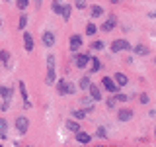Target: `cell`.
<instances>
[{
	"instance_id": "6da1fadb",
	"label": "cell",
	"mask_w": 156,
	"mask_h": 147,
	"mask_svg": "<svg viewBox=\"0 0 156 147\" xmlns=\"http://www.w3.org/2000/svg\"><path fill=\"white\" fill-rule=\"evenodd\" d=\"M129 49H131V43L127 41V39H115V41L111 43V51H113V53L129 51Z\"/></svg>"
},
{
	"instance_id": "f6af8a7d",
	"label": "cell",
	"mask_w": 156,
	"mask_h": 147,
	"mask_svg": "<svg viewBox=\"0 0 156 147\" xmlns=\"http://www.w3.org/2000/svg\"><path fill=\"white\" fill-rule=\"evenodd\" d=\"M154 63H156V59H154Z\"/></svg>"
},
{
	"instance_id": "8fae6325",
	"label": "cell",
	"mask_w": 156,
	"mask_h": 147,
	"mask_svg": "<svg viewBox=\"0 0 156 147\" xmlns=\"http://www.w3.org/2000/svg\"><path fill=\"white\" fill-rule=\"evenodd\" d=\"M23 49L26 51H33V37L29 32H23Z\"/></svg>"
},
{
	"instance_id": "9a60e30c",
	"label": "cell",
	"mask_w": 156,
	"mask_h": 147,
	"mask_svg": "<svg viewBox=\"0 0 156 147\" xmlns=\"http://www.w3.org/2000/svg\"><path fill=\"white\" fill-rule=\"evenodd\" d=\"M12 94H14L12 88H8V86H0V96H2L4 100H12Z\"/></svg>"
},
{
	"instance_id": "f35d334b",
	"label": "cell",
	"mask_w": 156,
	"mask_h": 147,
	"mask_svg": "<svg viewBox=\"0 0 156 147\" xmlns=\"http://www.w3.org/2000/svg\"><path fill=\"white\" fill-rule=\"evenodd\" d=\"M148 16H150V18H156V10H154V12H150Z\"/></svg>"
},
{
	"instance_id": "cb8c5ba5",
	"label": "cell",
	"mask_w": 156,
	"mask_h": 147,
	"mask_svg": "<svg viewBox=\"0 0 156 147\" xmlns=\"http://www.w3.org/2000/svg\"><path fill=\"white\" fill-rule=\"evenodd\" d=\"M51 10H53L55 14H58V16H61V12H62V4L58 2V0H55V2L51 4Z\"/></svg>"
},
{
	"instance_id": "3957f363",
	"label": "cell",
	"mask_w": 156,
	"mask_h": 147,
	"mask_svg": "<svg viewBox=\"0 0 156 147\" xmlns=\"http://www.w3.org/2000/svg\"><path fill=\"white\" fill-rule=\"evenodd\" d=\"M101 85H104V88H105V90H109L111 94H117V92H119V86H117L115 81H113V78H109V77L101 78Z\"/></svg>"
},
{
	"instance_id": "83f0119b",
	"label": "cell",
	"mask_w": 156,
	"mask_h": 147,
	"mask_svg": "<svg viewBox=\"0 0 156 147\" xmlns=\"http://www.w3.org/2000/svg\"><path fill=\"white\" fill-rule=\"evenodd\" d=\"M72 118H74V120H84L86 112L84 110H72Z\"/></svg>"
},
{
	"instance_id": "4316f807",
	"label": "cell",
	"mask_w": 156,
	"mask_h": 147,
	"mask_svg": "<svg viewBox=\"0 0 156 147\" xmlns=\"http://www.w3.org/2000/svg\"><path fill=\"white\" fill-rule=\"evenodd\" d=\"M0 61H2V65L10 67V55H8V51H0Z\"/></svg>"
},
{
	"instance_id": "74e56055",
	"label": "cell",
	"mask_w": 156,
	"mask_h": 147,
	"mask_svg": "<svg viewBox=\"0 0 156 147\" xmlns=\"http://www.w3.org/2000/svg\"><path fill=\"white\" fill-rule=\"evenodd\" d=\"M33 4H35V6L39 8V6H41V0H33Z\"/></svg>"
},
{
	"instance_id": "ab89813d",
	"label": "cell",
	"mask_w": 156,
	"mask_h": 147,
	"mask_svg": "<svg viewBox=\"0 0 156 147\" xmlns=\"http://www.w3.org/2000/svg\"><path fill=\"white\" fill-rule=\"evenodd\" d=\"M109 2H111V4H117V2H119V0H109Z\"/></svg>"
},
{
	"instance_id": "836d02e7",
	"label": "cell",
	"mask_w": 156,
	"mask_h": 147,
	"mask_svg": "<svg viewBox=\"0 0 156 147\" xmlns=\"http://www.w3.org/2000/svg\"><path fill=\"white\" fill-rule=\"evenodd\" d=\"M74 6H76L78 10H84V8H86V0H74Z\"/></svg>"
},
{
	"instance_id": "f1b7e54d",
	"label": "cell",
	"mask_w": 156,
	"mask_h": 147,
	"mask_svg": "<svg viewBox=\"0 0 156 147\" xmlns=\"http://www.w3.org/2000/svg\"><path fill=\"white\" fill-rule=\"evenodd\" d=\"M115 104H117V100H115V98H107V100H105V106H107V110H113V108H115Z\"/></svg>"
},
{
	"instance_id": "44dd1931",
	"label": "cell",
	"mask_w": 156,
	"mask_h": 147,
	"mask_svg": "<svg viewBox=\"0 0 156 147\" xmlns=\"http://www.w3.org/2000/svg\"><path fill=\"white\" fill-rule=\"evenodd\" d=\"M26 26H27V14H22V16H20V22H18V29H20V32H23Z\"/></svg>"
},
{
	"instance_id": "484cf974",
	"label": "cell",
	"mask_w": 156,
	"mask_h": 147,
	"mask_svg": "<svg viewBox=\"0 0 156 147\" xmlns=\"http://www.w3.org/2000/svg\"><path fill=\"white\" fill-rule=\"evenodd\" d=\"M6 130H8V122L4 118H0V137L6 135Z\"/></svg>"
},
{
	"instance_id": "f546056e",
	"label": "cell",
	"mask_w": 156,
	"mask_h": 147,
	"mask_svg": "<svg viewBox=\"0 0 156 147\" xmlns=\"http://www.w3.org/2000/svg\"><path fill=\"white\" fill-rule=\"evenodd\" d=\"M16 6H18L20 10H26V8L29 6V0H18V2H16Z\"/></svg>"
},
{
	"instance_id": "277c9868",
	"label": "cell",
	"mask_w": 156,
	"mask_h": 147,
	"mask_svg": "<svg viewBox=\"0 0 156 147\" xmlns=\"http://www.w3.org/2000/svg\"><path fill=\"white\" fill-rule=\"evenodd\" d=\"M72 63H74V65H76L78 69H84V67L88 65V63H90V55H88V53H78V55L74 57V61H72Z\"/></svg>"
},
{
	"instance_id": "30bf717a",
	"label": "cell",
	"mask_w": 156,
	"mask_h": 147,
	"mask_svg": "<svg viewBox=\"0 0 156 147\" xmlns=\"http://www.w3.org/2000/svg\"><path fill=\"white\" fill-rule=\"evenodd\" d=\"M76 141H78V143H82V145H88L92 141V135L86 134V131H76Z\"/></svg>"
},
{
	"instance_id": "ac0fdd59",
	"label": "cell",
	"mask_w": 156,
	"mask_h": 147,
	"mask_svg": "<svg viewBox=\"0 0 156 147\" xmlns=\"http://www.w3.org/2000/svg\"><path fill=\"white\" fill-rule=\"evenodd\" d=\"M90 14H92L94 18H100V16H104V8L98 6V4H94V6L90 8Z\"/></svg>"
},
{
	"instance_id": "ffe728a7",
	"label": "cell",
	"mask_w": 156,
	"mask_h": 147,
	"mask_svg": "<svg viewBox=\"0 0 156 147\" xmlns=\"http://www.w3.org/2000/svg\"><path fill=\"white\" fill-rule=\"evenodd\" d=\"M90 63H92V65H90V69H92V73H98V71H100V69H101V61H100V59H90Z\"/></svg>"
},
{
	"instance_id": "d4e9b609",
	"label": "cell",
	"mask_w": 156,
	"mask_h": 147,
	"mask_svg": "<svg viewBox=\"0 0 156 147\" xmlns=\"http://www.w3.org/2000/svg\"><path fill=\"white\" fill-rule=\"evenodd\" d=\"M90 85H92V81H90V77H82V78H80V85H78V86H80V88H82V90H86V88H88V86H90Z\"/></svg>"
},
{
	"instance_id": "9c48e42d",
	"label": "cell",
	"mask_w": 156,
	"mask_h": 147,
	"mask_svg": "<svg viewBox=\"0 0 156 147\" xmlns=\"http://www.w3.org/2000/svg\"><path fill=\"white\" fill-rule=\"evenodd\" d=\"M131 118H133V110H129V108H123V110L117 112V120L119 122H129Z\"/></svg>"
},
{
	"instance_id": "60d3db41",
	"label": "cell",
	"mask_w": 156,
	"mask_h": 147,
	"mask_svg": "<svg viewBox=\"0 0 156 147\" xmlns=\"http://www.w3.org/2000/svg\"><path fill=\"white\" fill-rule=\"evenodd\" d=\"M4 2H12V0H4Z\"/></svg>"
},
{
	"instance_id": "4dcf8cb0",
	"label": "cell",
	"mask_w": 156,
	"mask_h": 147,
	"mask_svg": "<svg viewBox=\"0 0 156 147\" xmlns=\"http://www.w3.org/2000/svg\"><path fill=\"white\" fill-rule=\"evenodd\" d=\"M92 49H96V51H101L104 49V41H92Z\"/></svg>"
},
{
	"instance_id": "5b68a950",
	"label": "cell",
	"mask_w": 156,
	"mask_h": 147,
	"mask_svg": "<svg viewBox=\"0 0 156 147\" xmlns=\"http://www.w3.org/2000/svg\"><path fill=\"white\" fill-rule=\"evenodd\" d=\"M68 47H70L72 53H76L78 49L82 47V37L76 36V33H74V36H70V39H68Z\"/></svg>"
},
{
	"instance_id": "8d00e7d4",
	"label": "cell",
	"mask_w": 156,
	"mask_h": 147,
	"mask_svg": "<svg viewBox=\"0 0 156 147\" xmlns=\"http://www.w3.org/2000/svg\"><path fill=\"white\" fill-rule=\"evenodd\" d=\"M96 134H98V137H104V139L107 137V134H105V130H104V127H100V130H98Z\"/></svg>"
},
{
	"instance_id": "d590c367",
	"label": "cell",
	"mask_w": 156,
	"mask_h": 147,
	"mask_svg": "<svg viewBox=\"0 0 156 147\" xmlns=\"http://www.w3.org/2000/svg\"><path fill=\"white\" fill-rule=\"evenodd\" d=\"M139 100H140V104H148V94H140Z\"/></svg>"
},
{
	"instance_id": "7c38bea8",
	"label": "cell",
	"mask_w": 156,
	"mask_h": 147,
	"mask_svg": "<svg viewBox=\"0 0 156 147\" xmlns=\"http://www.w3.org/2000/svg\"><path fill=\"white\" fill-rule=\"evenodd\" d=\"M88 92H90V96H92V100H101V92H100V88H98L96 85H90L88 86Z\"/></svg>"
},
{
	"instance_id": "7a4b0ae2",
	"label": "cell",
	"mask_w": 156,
	"mask_h": 147,
	"mask_svg": "<svg viewBox=\"0 0 156 147\" xmlns=\"http://www.w3.org/2000/svg\"><path fill=\"white\" fill-rule=\"evenodd\" d=\"M27 127H29V120L26 116H18L16 118V130L23 135V134H27Z\"/></svg>"
},
{
	"instance_id": "e0dca14e",
	"label": "cell",
	"mask_w": 156,
	"mask_h": 147,
	"mask_svg": "<svg viewBox=\"0 0 156 147\" xmlns=\"http://www.w3.org/2000/svg\"><path fill=\"white\" fill-rule=\"evenodd\" d=\"M57 90H58V94L66 96V94H68V85H66L65 81H58V82H57Z\"/></svg>"
},
{
	"instance_id": "d6a6232c",
	"label": "cell",
	"mask_w": 156,
	"mask_h": 147,
	"mask_svg": "<svg viewBox=\"0 0 156 147\" xmlns=\"http://www.w3.org/2000/svg\"><path fill=\"white\" fill-rule=\"evenodd\" d=\"M115 100H117V102H127V100H129V96H127V94H121V92H117V94H115Z\"/></svg>"
},
{
	"instance_id": "bcb514c9",
	"label": "cell",
	"mask_w": 156,
	"mask_h": 147,
	"mask_svg": "<svg viewBox=\"0 0 156 147\" xmlns=\"http://www.w3.org/2000/svg\"><path fill=\"white\" fill-rule=\"evenodd\" d=\"M0 147H2V145H0Z\"/></svg>"
},
{
	"instance_id": "7bdbcfd3",
	"label": "cell",
	"mask_w": 156,
	"mask_h": 147,
	"mask_svg": "<svg viewBox=\"0 0 156 147\" xmlns=\"http://www.w3.org/2000/svg\"><path fill=\"white\" fill-rule=\"evenodd\" d=\"M154 135H156V130H154Z\"/></svg>"
},
{
	"instance_id": "603a6c76",
	"label": "cell",
	"mask_w": 156,
	"mask_h": 147,
	"mask_svg": "<svg viewBox=\"0 0 156 147\" xmlns=\"http://www.w3.org/2000/svg\"><path fill=\"white\" fill-rule=\"evenodd\" d=\"M96 33H98V28H96V24H88V26H86V36H96Z\"/></svg>"
},
{
	"instance_id": "d6986e66",
	"label": "cell",
	"mask_w": 156,
	"mask_h": 147,
	"mask_svg": "<svg viewBox=\"0 0 156 147\" xmlns=\"http://www.w3.org/2000/svg\"><path fill=\"white\" fill-rule=\"evenodd\" d=\"M65 126H66L70 131H74V134H76V131H80V126H78V122H76V120H66V124H65Z\"/></svg>"
},
{
	"instance_id": "2e32d148",
	"label": "cell",
	"mask_w": 156,
	"mask_h": 147,
	"mask_svg": "<svg viewBox=\"0 0 156 147\" xmlns=\"http://www.w3.org/2000/svg\"><path fill=\"white\" fill-rule=\"evenodd\" d=\"M55 81H57L55 69H47V77H45V82H47V85H55Z\"/></svg>"
},
{
	"instance_id": "e575fe53",
	"label": "cell",
	"mask_w": 156,
	"mask_h": 147,
	"mask_svg": "<svg viewBox=\"0 0 156 147\" xmlns=\"http://www.w3.org/2000/svg\"><path fill=\"white\" fill-rule=\"evenodd\" d=\"M66 85H68V94H76V86L72 82H66Z\"/></svg>"
},
{
	"instance_id": "52a82bcc",
	"label": "cell",
	"mask_w": 156,
	"mask_h": 147,
	"mask_svg": "<svg viewBox=\"0 0 156 147\" xmlns=\"http://www.w3.org/2000/svg\"><path fill=\"white\" fill-rule=\"evenodd\" d=\"M41 41H43L45 47H53V45H55V36H53V32H43Z\"/></svg>"
},
{
	"instance_id": "5bb4252c",
	"label": "cell",
	"mask_w": 156,
	"mask_h": 147,
	"mask_svg": "<svg viewBox=\"0 0 156 147\" xmlns=\"http://www.w3.org/2000/svg\"><path fill=\"white\" fill-rule=\"evenodd\" d=\"M133 51L136 53V55L144 57V55H148V53H150V49L146 47V45H140V43H139V45H135V47H133Z\"/></svg>"
},
{
	"instance_id": "7402d4cb",
	"label": "cell",
	"mask_w": 156,
	"mask_h": 147,
	"mask_svg": "<svg viewBox=\"0 0 156 147\" xmlns=\"http://www.w3.org/2000/svg\"><path fill=\"white\" fill-rule=\"evenodd\" d=\"M61 16H62V20H65V22H68V20H70V6H68V4H62Z\"/></svg>"
},
{
	"instance_id": "1f68e13d",
	"label": "cell",
	"mask_w": 156,
	"mask_h": 147,
	"mask_svg": "<svg viewBox=\"0 0 156 147\" xmlns=\"http://www.w3.org/2000/svg\"><path fill=\"white\" fill-rule=\"evenodd\" d=\"M47 69H55V55L47 57Z\"/></svg>"
},
{
	"instance_id": "ba28073f",
	"label": "cell",
	"mask_w": 156,
	"mask_h": 147,
	"mask_svg": "<svg viewBox=\"0 0 156 147\" xmlns=\"http://www.w3.org/2000/svg\"><path fill=\"white\" fill-rule=\"evenodd\" d=\"M18 86H20V94H22V98H23V106H26L27 110H29V108H31V102H29V94H27V90H26V85L20 81V85H18Z\"/></svg>"
},
{
	"instance_id": "b9f144b4",
	"label": "cell",
	"mask_w": 156,
	"mask_h": 147,
	"mask_svg": "<svg viewBox=\"0 0 156 147\" xmlns=\"http://www.w3.org/2000/svg\"><path fill=\"white\" fill-rule=\"evenodd\" d=\"M0 110H2V104H0Z\"/></svg>"
},
{
	"instance_id": "ee69618b",
	"label": "cell",
	"mask_w": 156,
	"mask_h": 147,
	"mask_svg": "<svg viewBox=\"0 0 156 147\" xmlns=\"http://www.w3.org/2000/svg\"><path fill=\"white\" fill-rule=\"evenodd\" d=\"M0 65H2V61H0Z\"/></svg>"
},
{
	"instance_id": "4fadbf2b",
	"label": "cell",
	"mask_w": 156,
	"mask_h": 147,
	"mask_svg": "<svg viewBox=\"0 0 156 147\" xmlns=\"http://www.w3.org/2000/svg\"><path fill=\"white\" fill-rule=\"evenodd\" d=\"M115 85L117 86H125L127 82H129V78H127V75H123V73H115Z\"/></svg>"
},
{
	"instance_id": "8992f818",
	"label": "cell",
	"mask_w": 156,
	"mask_h": 147,
	"mask_svg": "<svg viewBox=\"0 0 156 147\" xmlns=\"http://www.w3.org/2000/svg\"><path fill=\"white\" fill-rule=\"evenodd\" d=\"M115 26H117V18L113 16V14H109V18H107L104 24H101V32H111Z\"/></svg>"
}]
</instances>
